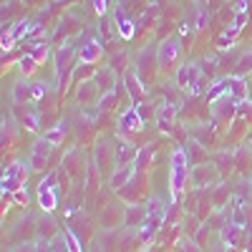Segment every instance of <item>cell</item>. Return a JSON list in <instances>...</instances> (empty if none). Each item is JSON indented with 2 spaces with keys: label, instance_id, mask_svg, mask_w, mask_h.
<instances>
[{
  "label": "cell",
  "instance_id": "cell-7",
  "mask_svg": "<svg viewBox=\"0 0 252 252\" xmlns=\"http://www.w3.org/2000/svg\"><path fill=\"white\" fill-rule=\"evenodd\" d=\"M76 56V48L71 43H63L58 51H56V78H58V86L66 83V76L71 71V61Z\"/></svg>",
  "mask_w": 252,
  "mask_h": 252
},
{
  "label": "cell",
  "instance_id": "cell-35",
  "mask_svg": "<svg viewBox=\"0 0 252 252\" xmlns=\"http://www.w3.org/2000/svg\"><path fill=\"white\" fill-rule=\"evenodd\" d=\"M94 10H96L98 15H106V10H109V0H94Z\"/></svg>",
  "mask_w": 252,
  "mask_h": 252
},
{
  "label": "cell",
  "instance_id": "cell-5",
  "mask_svg": "<svg viewBox=\"0 0 252 252\" xmlns=\"http://www.w3.org/2000/svg\"><path fill=\"white\" fill-rule=\"evenodd\" d=\"M179 51H182L179 38H166V40H161L159 48H157V63H159L161 68H172L174 63H177V58H179Z\"/></svg>",
  "mask_w": 252,
  "mask_h": 252
},
{
  "label": "cell",
  "instance_id": "cell-15",
  "mask_svg": "<svg viewBox=\"0 0 252 252\" xmlns=\"http://www.w3.org/2000/svg\"><path fill=\"white\" fill-rule=\"evenodd\" d=\"M116 31H119V38L131 40L134 33H136V26H134V20H129V18L119 10V13H116Z\"/></svg>",
  "mask_w": 252,
  "mask_h": 252
},
{
  "label": "cell",
  "instance_id": "cell-24",
  "mask_svg": "<svg viewBox=\"0 0 252 252\" xmlns=\"http://www.w3.org/2000/svg\"><path fill=\"white\" fill-rule=\"evenodd\" d=\"M31 31H35V26L31 23V20H18V23L10 28V33L15 35V40H23V38H26Z\"/></svg>",
  "mask_w": 252,
  "mask_h": 252
},
{
  "label": "cell",
  "instance_id": "cell-19",
  "mask_svg": "<svg viewBox=\"0 0 252 252\" xmlns=\"http://www.w3.org/2000/svg\"><path fill=\"white\" fill-rule=\"evenodd\" d=\"M28 53L38 61V66H40V63H46V58L51 56V46L46 43V40H35V43H31V51Z\"/></svg>",
  "mask_w": 252,
  "mask_h": 252
},
{
  "label": "cell",
  "instance_id": "cell-8",
  "mask_svg": "<svg viewBox=\"0 0 252 252\" xmlns=\"http://www.w3.org/2000/svg\"><path fill=\"white\" fill-rule=\"evenodd\" d=\"M51 149L53 146L40 136L33 146H31V157H28V164H31V169H46V164H48V157H51Z\"/></svg>",
  "mask_w": 252,
  "mask_h": 252
},
{
  "label": "cell",
  "instance_id": "cell-30",
  "mask_svg": "<svg viewBox=\"0 0 252 252\" xmlns=\"http://www.w3.org/2000/svg\"><path fill=\"white\" fill-rule=\"evenodd\" d=\"M23 126H26L28 131H38L40 129V116L38 114H26L23 116Z\"/></svg>",
  "mask_w": 252,
  "mask_h": 252
},
{
  "label": "cell",
  "instance_id": "cell-29",
  "mask_svg": "<svg viewBox=\"0 0 252 252\" xmlns=\"http://www.w3.org/2000/svg\"><path fill=\"white\" fill-rule=\"evenodd\" d=\"M207 23H209V13H207L204 8H199V10H197V18H194V23H192V26H194V31H204V28H207Z\"/></svg>",
  "mask_w": 252,
  "mask_h": 252
},
{
  "label": "cell",
  "instance_id": "cell-10",
  "mask_svg": "<svg viewBox=\"0 0 252 252\" xmlns=\"http://www.w3.org/2000/svg\"><path fill=\"white\" fill-rule=\"evenodd\" d=\"M101 56H103V46L98 43V38L83 40V46L78 48V61L86 63V66H94V63H98Z\"/></svg>",
  "mask_w": 252,
  "mask_h": 252
},
{
  "label": "cell",
  "instance_id": "cell-3",
  "mask_svg": "<svg viewBox=\"0 0 252 252\" xmlns=\"http://www.w3.org/2000/svg\"><path fill=\"white\" fill-rule=\"evenodd\" d=\"M164 220H166L164 209H161V204L154 199L152 207H146V212H144V220H141V224H139V237H141L144 242H149V240L157 235V229L161 227Z\"/></svg>",
  "mask_w": 252,
  "mask_h": 252
},
{
  "label": "cell",
  "instance_id": "cell-20",
  "mask_svg": "<svg viewBox=\"0 0 252 252\" xmlns=\"http://www.w3.org/2000/svg\"><path fill=\"white\" fill-rule=\"evenodd\" d=\"M15 66H18V71H20V73H23V76L28 78V76H33V73L38 71V61H35L31 53H26L23 58H18Z\"/></svg>",
  "mask_w": 252,
  "mask_h": 252
},
{
  "label": "cell",
  "instance_id": "cell-32",
  "mask_svg": "<svg viewBox=\"0 0 252 252\" xmlns=\"http://www.w3.org/2000/svg\"><path fill=\"white\" fill-rule=\"evenodd\" d=\"M46 91H48V89H46V83H40V81H38V83H33V101L46 98Z\"/></svg>",
  "mask_w": 252,
  "mask_h": 252
},
{
  "label": "cell",
  "instance_id": "cell-4",
  "mask_svg": "<svg viewBox=\"0 0 252 252\" xmlns=\"http://www.w3.org/2000/svg\"><path fill=\"white\" fill-rule=\"evenodd\" d=\"M53 187H56V174L48 172L38 184V202H40V207H43V212H53L56 204H58V197L53 192Z\"/></svg>",
  "mask_w": 252,
  "mask_h": 252
},
{
  "label": "cell",
  "instance_id": "cell-36",
  "mask_svg": "<svg viewBox=\"0 0 252 252\" xmlns=\"http://www.w3.org/2000/svg\"><path fill=\"white\" fill-rule=\"evenodd\" d=\"M192 31H194V26H192V23H182V26H179V35H189Z\"/></svg>",
  "mask_w": 252,
  "mask_h": 252
},
{
  "label": "cell",
  "instance_id": "cell-12",
  "mask_svg": "<svg viewBox=\"0 0 252 252\" xmlns=\"http://www.w3.org/2000/svg\"><path fill=\"white\" fill-rule=\"evenodd\" d=\"M10 98L15 103H31L33 101V83H28V78H20L10 86Z\"/></svg>",
  "mask_w": 252,
  "mask_h": 252
},
{
  "label": "cell",
  "instance_id": "cell-28",
  "mask_svg": "<svg viewBox=\"0 0 252 252\" xmlns=\"http://www.w3.org/2000/svg\"><path fill=\"white\" fill-rule=\"evenodd\" d=\"M116 103V89H109L106 94L101 96V101H98V109H111Z\"/></svg>",
  "mask_w": 252,
  "mask_h": 252
},
{
  "label": "cell",
  "instance_id": "cell-6",
  "mask_svg": "<svg viewBox=\"0 0 252 252\" xmlns=\"http://www.w3.org/2000/svg\"><path fill=\"white\" fill-rule=\"evenodd\" d=\"M202 76H204V73H202V68L197 66V63H182V66L177 68V73H174V81H177L179 89L192 91Z\"/></svg>",
  "mask_w": 252,
  "mask_h": 252
},
{
  "label": "cell",
  "instance_id": "cell-33",
  "mask_svg": "<svg viewBox=\"0 0 252 252\" xmlns=\"http://www.w3.org/2000/svg\"><path fill=\"white\" fill-rule=\"evenodd\" d=\"M13 199L20 204V207H28V202H31V197H28V192H26V187L23 189H18V192L13 194Z\"/></svg>",
  "mask_w": 252,
  "mask_h": 252
},
{
  "label": "cell",
  "instance_id": "cell-34",
  "mask_svg": "<svg viewBox=\"0 0 252 252\" xmlns=\"http://www.w3.org/2000/svg\"><path fill=\"white\" fill-rule=\"evenodd\" d=\"M232 43H235V35L232 33H222L220 35V48H232Z\"/></svg>",
  "mask_w": 252,
  "mask_h": 252
},
{
  "label": "cell",
  "instance_id": "cell-14",
  "mask_svg": "<svg viewBox=\"0 0 252 252\" xmlns=\"http://www.w3.org/2000/svg\"><path fill=\"white\" fill-rule=\"evenodd\" d=\"M134 169H136V166H129V164H126V166H116L114 174H111V179H109V187L119 192L124 184H129V179L134 177Z\"/></svg>",
  "mask_w": 252,
  "mask_h": 252
},
{
  "label": "cell",
  "instance_id": "cell-16",
  "mask_svg": "<svg viewBox=\"0 0 252 252\" xmlns=\"http://www.w3.org/2000/svg\"><path fill=\"white\" fill-rule=\"evenodd\" d=\"M222 96H224V98L229 96V83H227V78H220L215 86H209V91H207V103H212V106H215Z\"/></svg>",
  "mask_w": 252,
  "mask_h": 252
},
{
  "label": "cell",
  "instance_id": "cell-18",
  "mask_svg": "<svg viewBox=\"0 0 252 252\" xmlns=\"http://www.w3.org/2000/svg\"><path fill=\"white\" fill-rule=\"evenodd\" d=\"M43 139H46L51 146H61L63 139H66V124H56V126H51V129H46Z\"/></svg>",
  "mask_w": 252,
  "mask_h": 252
},
{
  "label": "cell",
  "instance_id": "cell-13",
  "mask_svg": "<svg viewBox=\"0 0 252 252\" xmlns=\"http://www.w3.org/2000/svg\"><path fill=\"white\" fill-rule=\"evenodd\" d=\"M174 116H177V106L174 103H164L157 111V129L159 131H169L174 126Z\"/></svg>",
  "mask_w": 252,
  "mask_h": 252
},
{
  "label": "cell",
  "instance_id": "cell-22",
  "mask_svg": "<svg viewBox=\"0 0 252 252\" xmlns=\"http://www.w3.org/2000/svg\"><path fill=\"white\" fill-rule=\"evenodd\" d=\"M152 154H154V144L141 146V149L136 152V159H134L136 169H146V166H149V161H152Z\"/></svg>",
  "mask_w": 252,
  "mask_h": 252
},
{
  "label": "cell",
  "instance_id": "cell-21",
  "mask_svg": "<svg viewBox=\"0 0 252 252\" xmlns=\"http://www.w3.org/2000/svg\"><path fill=\"white\" fill-rule=\"evenodd\" d=\"M136 152H139V149H136L131 141H121V144H119V154H116V164L124 166V159H126V161L136 159Z\"/></svg>",
  "mask_w": 252,
  "mask_h": 252
},
{
  "label": "cell",
  "instance_id": "cell-31",
  "mask_svg": "<svg viewBox=\"0 0 252 252\" xmlns=\"http://www.w3.org/2000/svg\"><path fill=\"white\" fill-rule=\"evenodd\" d=\"M0 48H3V53H8V51H13L15 48V35L8 31V33H3V38H0Z\"/></svg>",
  "mask_w": 252,
  "mask_h": 252
},
{
  "label": "cell",
  "instance_id": "cell-37",
  "mask_svg": "<svg viewBox=\"0 0 252 252\" xmlns=\"http://www.w3.org/2000/svg\"><path fill=\"white\" fill-rule=\"evenodd\" d=\"M250 76H252V71H250Z\"/></svg>",
  "mask_w": 252,
  "mask_h": 252
},
{
  "label": "cell",
  "instance_id": "cell-1",
  "mask_svg": "<svg viewBox=\"0 0 252 252\" xmlns=\"http://www.w3.org/2000/svg\"><path fill=\"white\" fill-rule=\"evenodd\" d=\"M187 174H189V159L184 149H177L172 154V172H169V189H172V202L182 194V189L187 184Z\"/></svg>",
  "mask_w": 252,
  "mask_h": 252
},
{
  "label": "cell",
  "instance_id": "cell-26",
  "mask_svg": "<svg viewBox=\"0 0 252 252\" xmlns=\"http://www.w3.org/2000/svg\"><path fill=\"white\" fill-rule=\"evenodd\" d=\"M96 96V83L94 81H83L81 86H78V101L83 103V101H91Z\"/></svg>",
  "mask_w": 252,
  "mask_h": 252
},
{
  "label": "cell",
  "instance_id": "cell-11",
  "mask_svg": "<svg viewBox=\"0 0 252 252\" xmlns=\"http://www.w3.org/2000/svg\"><path fill=\"white\" fill-rule=\"evenodd\" d=\"M119 129L126 131V134H134V131H141V129H144V119H141V114H139V106L126 109V111L119 116Z\"/></svg>",
  "mask_w": 252,
  "mask_h": 252
},
{
  "label": "cell",
  "instance_id": "cell-23",
  "mask_svg": "<svg viewBox=\"0 0 252 252\" xmlns=\"http://www.w3.org/2000/svg\"><path fill=\"white\" fill-rule=\"evenodd\" d=\"M247 18H250V15H247V10H237V13H235V20L227 26V31H224V33H232V35H235V33H240V31L247 26Z\"/></svg>",
  "mask_w": 252,
  "mask_h": 252
},
{
  "label": "cell",
  "instance_id": "cell-38",
  "mask_svg": "<svg viewBox=\"0 0 252 252\" xmlns=\"http://www.w3.org/2000/svg\"><path fill=\"white\" fill-rule=\"evenodd\" d=\"M250 146H252V141H250Z\"/></svg>",
  "mask_w": 252,
  "mask_h": 252
},
{
  "label": "cell",
  "instance_id": "cell-25",
  "mask_svg": "<svg viewBox=\"0 0 252 252\" xmlns=\"http://www.w3.org/2000/svg\"><path fill=\"white\" fill-rule=\"evenodd\" d=\"M245 222H247V217H245V202H242V197H235V209H232V224H240V227H245Z\"/></svg>",
  "mask_w": 252,
  "mask_h": 252
},
{
  "label": "cell",
  "instance_id": "cell-9",
  "mask_svg": "<svg viewBox=\"0 0 252 252\" xmlns=\"http://www.w3.org/2000/svg\"><path fill=\"white\" fill-rule=\"evenodd\" d=\"M124 86H126L129 98H131V106H136V103H141V98H146V86L141 83V78L134 71H126L124 73Z\"/></svg>",
  "mask_w": 252,
  "mask_h": 252
},
{
  "label": "cell",
  "instance_id": "cell-2",
  "mask_svg": "<svg viewBox=\"0 0 252 252\" xmlns=\"http://www.w3.org/2000/svg\"><path fill=\"white\" fill-rule=\"evenodd\" d=\"M28 174H31V164L26 161H13L3 179H0V189H3V194H15L18 189H23L26 182H28Z\"/></svg>",
  "mask_w": 252,
  "mask_h": 252
},
{
  "label": "cell",
  "instance_id": "cell-17",
  "mask_svg": "<svg viewBox=\"0 0 252 252\" xmlns=\"http://www.w3.org/2000/svg\"><path fill=\"white\" fill-rule=\"evenodd\" d=\"M240 240H242V227L229 222V224L222 229V242H224L227 247H237V245H240Z\"/></svg>",
  "mask_w": 252,
  "mask_h": 252
},
{
  "label": "cell",
  "instance_id": "cell-27",
  "mask_svg": "<svg viewBox=\"0 0 252 252\" xmlns=\"http://www.w3.org/2000/svg\"><path fill=\"white\" fill-rule=\"evenodd\" d=\"M63 237H66V242H68V252H83L78 237L73 235V229H66V232H63Z\"/></svg>",
  "mask_w": 252,
  "mask_h": 252
}]
</instances>
